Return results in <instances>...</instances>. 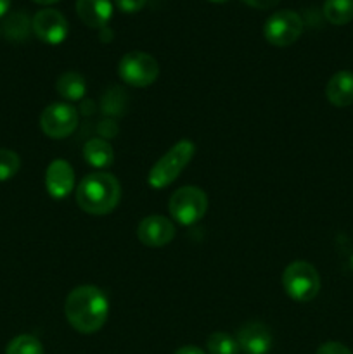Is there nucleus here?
<instances>
[{"label":"nucleus","mask_w":353,"mask_h":354,"mask_svg":"<svg viewBox=\"0 0 353 354\" xmlns=\"http://www.w3.org/2000/svg\"><path fill=\"white\" fill-rule=\"evenodd\" d=\"M325 97L334 107H348L353 104V73L338 71L325 85Z\"/></svg>","instance_id":"nucleus-14"},{"label":"nucleus","mask_w":353,"mask_h":354,"mask_svg":"<svg viewBox=\"0 0 353 354\" xmlns=\"http://www.w3.org/2000/svg\"><path fill=\"white\" fill-rule=\"evenodd\" d=\"M33 2L40 3V6H52V3L59 2V0H33Z\"/></svg>","instance_id":"nucleus-29"},{"label":"nucleus","mask_w":353,"mask_h":354,"mask_svg":"<svg viewBox=\"0 0 353 354\" xmlns=\"http://www.w3.org/2000/svg\"><path fill=\"white\" fill-rule=\"evenodd\" d=\"M21 168V159L10 149H0V182L12 178Z\"/></svg>","instance_id":"nucleus-22"},{"label":"nucleus","mask_w":353,"mask_h":354,"mask_svg":"<svg viewBox=\"0 0 353 354\" xmlns=\"http://www.w3.org/2000/svg\"><path fill=\"white\" fill-rule=\"evenodd\" d=\"M78 111L71 104L55 102L45 107L40 114V128L47 137L61 140L78 128Z\"/></svg>","instance_id":"nucleus-8"},{"label":"nucleus","mask_w":353,"mask_h":354,"mask_svg":"<svg viewBox=\"0 0 353 354\" xmlns=\"http://www.w3.org/2000/svg\"><path fill=\"white\" fill-rule=\"evenodd\" d=\"M31 28V19L26 12H12L3 21V35L10 41H24L28 40Z\"/></svg>","instance_id":"nucleus-17"},{"label":"nucleus","mask_w":353,"mask_h":354,"mask_svg":"<svg viewBox=\"0 0 353 354\" xmlns=\"http://www.w3.org/2000/svg\"><path fill=\"white\" fill-rule=\"evenodd\" d=\"M303 33V21L294 10H277L266 19L263 26L265 40L273 47H289Z\"/></svg>","instance_id":"nucleus-7"},{"label":"nucleus","mask_w":353,"mask_h":354,"mask_svg":"<svg viewBox=\"0 0 353 354\" xmlns=\"http://www.w3.org/2000/svg\"><path fill=\"white\" fill-rule=\"evenodd\" d=\"M196 154V145L190 140H180L154 162L147 175V183L152 189H166L172 185L180 173L187 168Z\"/></svg>","instance_id":"nucleus-3"},{"label":"nucleus","mask_w":353,"mask_h":354,"mask_svg":"<svg viewBox=\"0 0 353 354\" xmlns=\"http://www.w3.org/2000/svg\"><path fill=\"white\" fill-rule=\"evenodd\" d=\"M137 237L147 248H165L175 239V225L161 214H151L141 220L137 227Z\"/></svg>","instance_id":"nucleus-10"},{"label":"nucleus","mask_w":353,"mask_h":354,"mask_svg":"<svg viewBox=\"0 0 353 354\" xmlns=\"http://www.w3.org/2000/svg\"><path fill=\"white\" fill-rule=\"evenodd\" d=\"M282 287L296 303H310L320 290V277L308 261H293L284 270Z\"/></svg>","instance_id":"nucleus-4"},{"label":"nucleus","mask_w":353,"mask_h":354,"mask_svg":"<svg viewBox=\"0 0 353 354\" xmlns=\"http://www.w3.org/2000/svg\"><path fill=\"white\" fill-rule=\"evenodd\" d=\"M64 315L80 334H96L109 317V301L96 286L75 287L64 301Z\"/></svg>","instance_id":"nucleus-1"},{"label":"nucleus","mask_w":353,"mask_h":354,"mask_svg":"<svg viewBox=\"0 0 353 354\" xmlns=\"http://www.w3.org/2000/svg\"><path fill=\"white\" fill-rule=\"evenodd\" d=\"M175 354H206L203 349L196 348V346H183V348L176 349Z\"/></svg>","instance_id":"nucleus-27"},{"label":"nucleus","mask_w":353,"mask_h":354,"mask_svg":"<svg viewBox=\"0 0 353 354\" xmlns=\"http://www.w3.org/2000/svg\"><path fill=\"white\" fill-rule=\"evenodd\" d=\"M31 28L38 40L48 45H59L68 37V21L59 10L42 9L31 19Z\"/></svg>","instance_id":"nucleus-9"},{"label":"nucleus","mask_w":353,"mask_h":354,"mask_svg":"<svg viewBox=\"0 0 353 354\" xmlns=\"http://www.w3.org/2000/svg\"><path fill=\"white\" fill-rule=\"evenodd\" d=\"M315 354H353L352 349L341 342H324Z\"/></svg>","instance_id":"nucleus-24"},{"label":"nucleus","mask_w":353,"mask_h":354,"mask_svg":"<svg viewBox=\"0 0 353 354\" xmlns=\"http://www.w3.org/2000/svg\"><path fill=\"white\" fill-rule=\"evenodd\" d=\"M10 0H0V17L6 16V12L9 10Z\"/></svg>","instance_id":"nucleus-28"},{"label":"nucleus","mask_w":353,"mask_h":354,"mask_svg":"<svg viewBox=\"0 0 353 354\" xmlns=\"http://www.w3.org/2000/svg\"><path fill=\"white\" fill-rule=\"evenodd\" d=\"M114 3H116L118 9L123 10V12L134 14L144 9L147 0H114Z\"/></svg>","instance_id":"nucleus-23"},{"label":"nucleus","mask_w":353,"mask_h":354,"mask_svg":"<svg viewBox=\"0 0 353 354\" xmlns=\"http://www.w3.org/2000/svg\"><path fill=\"white\" fill-rule=\"evenodd\" d=\"M76 14L89 28L102 30L113 16L111 0H76Z\"/></svg>","instance_id":"nucleus-13"},{"label":"nucleus","mask_w":353,"mask_h":354,"mask_svg":"<svg viewBox=\"0 0 353 354\" xmlns=\"http://www.w3.org/2000/svg\"><path fill=\"white\" fill-rule=\"evenodd\" d=\"M83 158L89 166L96 169H106L114 162V151L109 140L100 137H93L83 145Z\"/></svg>","instance_id":"nucleus-15"},{"label":"nucleus","mask_w":353,"mask_h":354,"mask_svg":"<svg viewBox=\"0 0 353 354\" xmlns=\"http://www.w3.org/2000/svg\"><path fill=\"white\" fill-rule=\"evenodd\" d=\"M237 344L244 354H266L273 346V335L262 322H248L237 330Z\"/></svg>","instance_id":"nucleus-11"},{"label":"nucleus","mask_w":353,"mask_h":354,"mask_svg":"<svg viewBox=\"0 0 353 354\" xmlns=\"http://www.w3.org/2000/svg\"><path fill=\"white\" fill-rule=\"evenodd\" d=\"M324 16L336 26L348 24L353 19V0H325Z\"/></svg>","instance_id":"nucleus-18"},{"label":"nucleus","mask_w":353,"mask_h":354,"mask_svg":"<svg viewBox=\"0 0 353 354\" xmlns=\"http://www.w3.org/2000/svg\"><path fill=\"white\" fill-rule=\"evenodd\" d=\"M241 2H244L246 6L253 7V9L266 10V9H272V7H275L280 0H241Z\"/></svg>","instance_id":"nucleus-26"},{"label":"nucleus","mask_w":353,"mask_h":354,"mask_svg":"<svg viewBox=\"0 0 353 354\" xmlns=\"http://www.w3.org/2000/svg\"><path fill=\"white\" fill-rule=\"evenodd\" d=\"M168 209L173 220L183 227L196 225L208 211V196L199 187L185 185L176 189L168 201Z\"/></svg>","instance_id":"nucleus-5"},{"label":"nucleus","mask_w":353,"mask_h":354,"mask_svg":"<svg viewBox=\"0 0 353 354\" xmlns=\"http://www.w3.org/2000/svg\"><path fill=\"white\" fill-rule=\"evenodd\" d=\"M210 2H215V3H224V2H227V0H210Z\"/></svg>","instance_id":"nucleus-30"},{"label":"nucleus","mask_w":353,"mask_h":354,"mask_svg":"<svg viewBox=\"0 0 353 354\" xmlns=\"http://www.w3.org/2000/svg\"><path fill=\"white\" fill-rule=\"evenodd\" d=\"M128 97L125 90L120 86H111L102 95V113L109 116H121L127 109Z\"/></svg>","instance_id":"nucleus-20"},{"label":"nucleus","mask_w":353,"mask_h":354,"mask_svg":"<svg viewBox=\"0 0 353 354\" xmlns=\"http://www.w3.org/2000/svg\"><path fill=\"white\" fill-rule=\"evenodd\" d=\"M6 354H44V346L33 335H17L7 344Z\"/></svg>","instance_id":"nucleus-21"},{"label":"nucleus","mask_w":353,"mask_h":354,"mask_svg":"<svg viewBox=\"0 0 353 354\" xmlns=\"http://www.w3.org/2000/svg\"><path fill=\"white\" fill-rule=\"evenodd\" d=\"M206 348L210 354H239L237 339L232 337L227 332H213V334L208 337Z\"/></svg>","instance_id":"nucleus-19"},{"label":"nucleus","mask_w":353,"mask_h":354,"mask_svg":"<svg viewBox=\"0 0 353 354\" xmlns=\"http://www.w3.org/2000/svg\"><path fill=\"white\" fill-rule=\"evenodd\" d=\"M118 76L127 85L135 86V88H145L158 80L159 64L147 52L132 50L120 59Z\"/></svg>","instance_id":"nucleus-6"},{"label":"nucleus","mask_w":353,"mask_h":354,"mask_svg":"<svg viewBox=\"0 0 353 354\" xmlns=\"http://www.w3.org/2000/svg\"><path fill=\"white\" fill-rule=\"evenodd\" d=\"M45 189L52 199H64L75 189V169L66 159H54L45 171Z\"/></svg>","instance_id":"nucleus-12"},{"label":"nucleus","mask_w":353,"mask_h":354,"mask_svg":"<svg viewBox=\"0 0 353 354\" xmlns=\"http://www.w3.org/2000/svg\"><path fill=\"white\" fill-rule=\"evenodd\" d=\"M99 133H100V138H113L114 135L118 133V127L116 123H114L113 120H104L100 121L99 124Z\"/></svg>","instance_id":"nucleus-25"},{"label":"nucleus","mask_w":353,"mask_h":354,"mask_svg":"<svg viewBox=\"0 0 353 354\" xmlns=\"http://www.w3.org/2000/svg\"><path fill=\"white\" fill-rule=\"evenodd\" d=\"M121 199V185L114 175L96 171L87 175L76 187V203L80 209L93 216H104L116 209Z\"/></svg>","instance_id":"nucleus-2"},{"label":"nucleus","mask_w":353,"mask_h":354,"mask_svg":"<svg viewBox=\"0 0 353 354\" xmlns=\"http://www.w3.org/2000/svg\"><path fill=\"white\" fill-rule=\"evenodd\" d=\"M55 88H57V93L64 100H69V102H78V100H82L87 93L85 76L80 75V73L76 71L62 73V75L57 78Z\"/></svg>","instance_id":"nucleus-16"}]
</instances>
